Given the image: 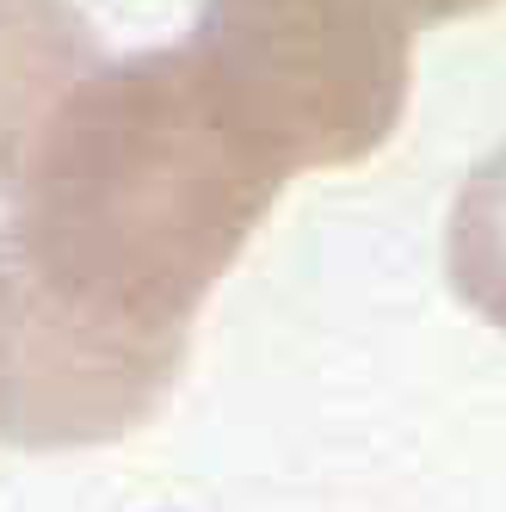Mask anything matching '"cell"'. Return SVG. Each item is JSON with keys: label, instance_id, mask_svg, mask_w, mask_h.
Instances as JSON below:
<instances>
[{"label": "cell", "instance_id": "obj_4", "mask_svg": "<svg viewBox=\"0 0 506 512\" xmlns=\"http://www.w3.org/2000/svg\"><path fill=\"white\" fill-rule=\"evenodd\" d=\"M445 272L457 297L506 334V142L469 167L445 223Z\"/></svg>", "mask_w": 506, "mask_h": 512}, {"label": "cell", "instance_id": "obj_1", "mask_svg": "<svg viewBox=\"0 0 506 512\" xmlns=\"http://www.w3.org/2000/svg\"><path fill=\"white\" fill-rule=\"evenodd\" d=\"M291 179L186 38L105 62L0 216V445L136 432Z\"/></svg>", "mask_w": 506, "mask_h": 512}, {"label": "cell", "instance_id": "obj_2", "mask_svg": "<svg viewBox=\"0 0 506 512\" xmlns=\"http://www.w3.org/2000/svg\"><path fill=\"white\" fill-rule=\"evenodd\" d=\"M186 44L291 173L365 161L408 105L414 25L389 0H204Z\"/></svg>", "mask_w": 506, "mask_h": 512}, {"label": "cell", "instance_id": "obj_5", "mask_svg": "<svg viewBox=\"0 0 506 512\" xmlns=\"http://www.w3.org/2000/svg\"><path fill=\"white\" fill-rule=\"evenodd\" d=\"M408 25H426V19H457V13H476V7H494V0H389Z\"/></svg>", "mask_w": 506, "mask_h": 512}, {"label": "cell", "instance_id": "obj_3", "mask_svg": "<svg viewBox=\"0 0 506 512\" xmlns=\"http://www.w3.org/2000/svg\"><path fill=\"white\" fill-rule=\"evenodd\" d=\"M105 68L75 0H0V198L19 192L50 124Z\"/></svg>", "mask_w": 506, "mask_h": 512}]
</instances>
